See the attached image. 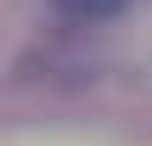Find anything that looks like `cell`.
I'll use <instances>...</instances> for the list:
<instances>
[{
  "label": "cell",
  "mask_w": 152,
  "mask_h": 146,
  "mask_svg": "<svg viewBox=\"0 0 152 146\" xmlns=\"http://www.w3.org/2000/svg\"><path fill=\"white\" fill-rule=\"evenodd\" d=\"M56 11H68V17H85V23H107V17H118L130 0H51Z\"/></svg>",
  "instance_id": "6da1fadb"
}]
</instances>
